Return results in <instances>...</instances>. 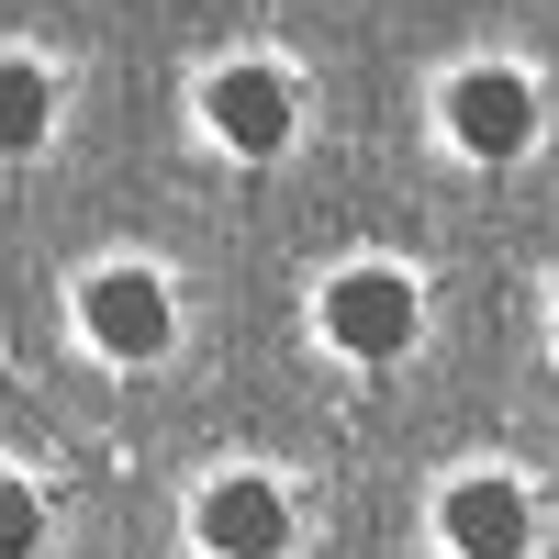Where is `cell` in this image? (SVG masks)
Listing matches in <instances>:
<instances>
[{
	"label": "cell",
	"mask_w": 559,
	"mask_h": 559,
	"mask_svg": "<svg viewBox=\"0 0 559 559\" xmlns=\"http://www.w3.org/2000/svg\"><path fill=\"white\" fill-rule=\"evenodd\" d=\"M313 324H324L336 358H403L414 347V280L403 269H347V280H324Z\"/></svg>",
	"instance_id": "1"
},
{
	"label": "cell",
	"mask_w": 559,
	"mask_h": 559,
	"mask_svg": "<svg viewBox=\"0 0 559 559\" xmlns=\"http://www.w3.org/2000/svg\"><path fill=\"white\" fill-rule=\"evenodd\" d=\"M79 324H90V347H102V358H157L168 347V280L157 269H102V280H90V292H79Z\"/></svg>",
	"instance_id": "2"
},
{
	"label": "cell",
	"mask_w": 559,
	"mask_h": 559,
	"mask_svg": "<svg viewBox=\"0 0 559 559\" xmlns=\"http://www.w3.org/2000/svg\"><path fill=\"white\" fill-rule=\"evenodd\" d=\"M437 537L459 548V559H526V537H537V503L503 481V471H471V481H448V503H437Z\"/></svg>",
	"instance_id": "3"
},
{
	"label": "cell",
	"mask_w": 559,
	"mask_h": 559,
	"mask_svg": "<svg viewBox=\"0 0 559 559\" xmlns=\"http://www.w3.org/2000/svg\"><path fill=\"white\" fill-rule=\"evenodd\" d=\"M202 123L236 157H280V146H292V79H280V68H213L202 79Z\"/></svg>",
	"instance_id": "4"
},
{
	"label": "cell",
	"mask_w": 559,
	"mask_h": 559,
	"mask_svg": "<svg viewBox=\"0 0 559 559\" xmlns=\"http://www.w3.org/2000/svg\"><path fill=\"white\" fill-rule=\"evenodd\" d=\"M191 537H202L213 559H280V548H292V503H280L269 481H247V471H224V481L191 503Z\"/></svg>",
	"instance_id": "5"
},
{
	"label": "cell",
	"mask_w": 559,
	"mask_h": 559,
	"mask_svg": "<svg viewBox=\"0 0 559 559\" xmlns=\"http://www.w3.org/2000/svg\"><path fill=\"white\" fill-rule=\"evenodd\" d=\"M448 134L471 157H526V134H537V90L515 68H471V79H448Z\"/></svg>",
	"instance_id": "6"
},
{
	"label": "cell",
	"mask_w": 559,
	"mask_h": 559,
	"mask_svg": "<svg viewBox=\"0 0 559 559\" xmlns=\"http://www.w3.org/2000/svg\"><path fill=\"white\" fill-rule=\"evenodd\" d=\"M0 134H12V157L45 134V68H34V57H12V68H0Z\"/></svg>",
	"instance_id": "7"
},
{
	"label": "cell",
	"mask_w": 559,
	"mask_h": 559,
	"mask_svg": "<svg viewBox=\"0 0 559 559\" xmlns=\"http://www.w3.org/2000/svg\"><path fill=\"white\" fill-rule=\"evenodd\" d=\"M34 526H45V515H34V492H23V481H0V559H34Z\"/></svg>",
	"instance_id": "8"
}]
</instances>
